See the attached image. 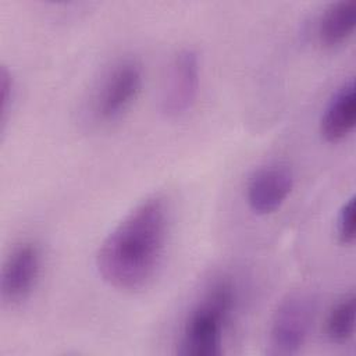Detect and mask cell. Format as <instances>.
Listing matches in <instances>:
<instances>
[{"instance_id":"obj_1","label":"cell","mask_w":356,"mask_h":356,"mask_svg":"<svg viewBox=\"0 0 356 356\" xmlns=\"http://www.w3.org/2000/svg\"><path fill=\"white\" fill-rule=\"evenodd\" d=\"M168 200L154 193L138 203L104 238L96 267L113 288L136 292L146 288L157 274L170 235Z\"/></svg>"},{"instance_id":"obj_2","label":"cell","mask_w":356,"mask_h":356,"mask_svg":"<svg viewBox=\"0 0 356 356\" xmlns=\"http://www.w3.org/2000/svg\"><path fill=\"white\" fill-rule=\"evenodd\" d=\"M239 293L231 277L214 278L186 313L178 337L177 353L218 356L225 331L238 307Z\"/></svg>"},{"instance_id":"obj_3","label":"cell","mask_w":356,"mask_h":356,"mask_svg":"<svg viewBox=\"0 0 356 356\" xmlns=\"http://www.w3.org/2000/svg\"><path fill=\"white\" fill-rule=\"evenodd\" d=\"M316 314L314 298L303 291L288 293L277 306L268 328L271 355H295L306 343Z\"/></svg>"},{"instance_id":"obj_4","label":"cell","mask_w":356,"mask_h":356,"mask_svg":"<svg viewBox=\"0 0 356 356\" xmlns=\"http://www.w3.org/2000/svg\"><path fill=\"white\" fill-rule=\"evenodd\" d=\"M143 83L142 65L134 58H124L103 75L92 99V114L97 122L120 120L136 100Z\"/></svg>"},{"instance_id":"obj_5","label":"cell","mask_w":356,"mask_h":356,"mask_svg":"<svg viewBox=\"0 0 356 356\" xmlns=\"http://www.w3.org/2000/svg\"><path fill=\"white\" fill-rule=\"evenodd\" d=\"M42 273V250L32 241L15 245L1 268L0 293L4 305L17 306L28 299Z\"/></svg>"},{"instance_id":"obj_6","label":"cell","mask_w":356,"mask_h":356,"mask_svg":"<svg viewBox=\"0 0 356 356\" xmlns=\"http://www.w3.org/2000/svg\"><path fill=\"white\" fill-rule=\"evenodd\" d=\"M197 53L192 49L179 50L168 68L161 96L165 115L177 118L186 114L196 102L200 82Z\"/></svg>"},{"instance_id":"obj_7","label":"cell","mask_w":356,"mask_h":356,"mask_svg":"<svg viewBox=\"0 0 356 356\" xmlns=\"http://www.w3.org/2000/svg\"><path fill=\"white\" fill-rule=\"evenodd\" d=\"M295 185L292 168L285 163L259 167L249 177L245 188L246 203L257 216L277 211L288 199Z\"/></svg>"},{"instance_id":"obj_8","label":"cell","mask_w":356,"mask_h":356,"mask_svg":"<svg viewBox=\"0 0 356 356\" xmlns=\"http://www.w3.org/2000/svg\"><path fill=\"white\" fill-rule=\"evenodd\" d=\"M356 92L353 79L343 82L325 104L320 118V134L331 143L343 140L355 128Z\"/></svg>"},{"instance_id":"obj_9","label":"cell","mask_w":356,"mask_h":356,"mask_svg":"<svg viewBox=\"0 0 356 356\" xmlns=\"http://www.w3.org/2000/svg\"><path fill=\"white\" fill-rule=\"evenodd\" d=\"M356 25V3L341 0L328 6L317 24V39L324 47H337L346 42Z\"/></svg>"},{"instance_id":"obj_10","label":"cell","mask_w":356,"mask_h":356,"mask_svg":"<svg viewBox=\"0 0 356 356\" xmlns=\"http://www.w3.org/2000/svg\"><path fill=\"white\" fill-rule=\"evenodd\" d=\"M325 335L335 343H343L355 331V295L349 293L339 299L328 312L324 323Z\"/></svg>"},{"instance_id":"obj_11","label":"cell","mask_w":356,"mask_h":356,"mask_svg":"<svg viewBox=\"0 0 356 356\" xmlns=\"http://www.w3.org/2000/svg\"><path fill=\"white\" fill-rule=\"evenodd\" d=\"M355 231H356V211H355V196H350L341 206L337 222L335 232L337 238L342 245H352L355 242Z\"/></svg>"},{"instance_id":"obj_12","label":"cell","mask_w":356,"mask_h":356,"mask_svg":"<svg viewBox=\"0 0 356 356\" xmlns=\"http://www.w3.org/2000/svg\"><path fill=\"white\" fill-rule=\"evenodd\" d=\"M0 88H1V125L4 128V124L7 121L8 113L13 108V103L15 97V81L6 65L1 67Z\"/></svg>"}]
</instances>
